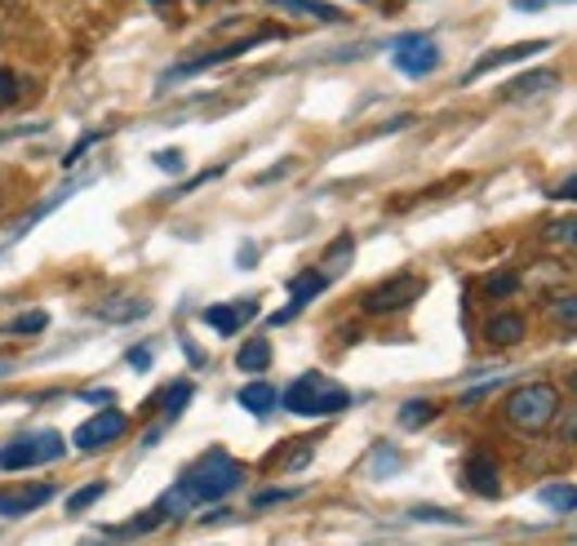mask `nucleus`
<instances>
[{"instance_id": "7c9ffc66", "label": "nucleus", "mask_w": 577, "mask_h": 546, "mask_svg": "<svg viewBox=\"0 0 577 546\" xmlns=\"http://www.w3.org/2000/svg\"><path fill=\"white\" fill-rule=\"evenodd\" d=\"M99 138H103V134H80V138H76V147H72V152L63 156V165L72 169V165H76V161H80V156H85V152H89V147H93V142H99Z\"/></svg>"}, {"instance_id": "c9c22d12", "label": "nucleus", "mask_w": 577, "mask_h": 546, "mask_svg": "<svg viewBox=\"0 0 577 546\" xmlns=\"http://www.w3.org/2000/svg\"><path fill=\"white\" fill-rule=\"evenodd\" d=\"M551 195H555V201H577V174H568Z\"/></svg>"}, {"instance_id": "ddd939ff", "label": "nucleus", "mask_w": 577, "mask_h": 546, "mask_svg": "<svg viewBox=\"0 0 577 546\" xmlns=\"http://www.w3.org/2000/svg\"><path fill=\"white\" fill-rule=\"evenodd\" d=\"M528 333V320L520 312H493L485 320V342L493 346V352H511V346H520Z\"/></svg>"}, {"instance_id": "dca6fc26", "label": "nucleus", "mask_w": 577, "mask_h": 546, "mask_svg": "<svg viewBox=\"0 0 577 546\" xmlns=\"http://www.w3.org/2000/svg\"><path fill=\"white\" fill-rule=\"evenodd\" d=\"M271 10H288V14H303V18H316V23H347V14L329 0H267Z\"/></svg>"}, {"instance_id": "6ab92c4d", "label": "nucleus", "mask_w": 577, "mask_h": 546, "mask_svg": "<svg viewBox=\"0 0 577 546\" xmlns=\"http://www.w3.org/2000/svg\"><path fill=\"white\" fill-rule=\"evenodd\" d=\"M555 80H560V76H555L551 67H542V72H524V76H515V80L502 89V98H534V93H547Z\"/></svg>"}, {"instance_id": "f8f14e48", "label": "nucleus", "mask_w": 577, "mask_h": 546, "mask_svg": "<svg viewBox=\"0 0 577 546\" xmlns=\"http://www.w3.org/2000/svg\"><path fill=\"white\" fill-rule=\"evenodd\" d=\"M258 312H262V307H258V297H240V303H214V307H205V312H201V320H205L214 333L231 338V333L245 329Z\"/></svg>"}, {"instance_id": "39448f33", "label": "nucleus", "mask_w": 577, "mask_h": 546, "mask_svg": "<svg viewBox=\"0 0 577 546\" xmlns=\"http://www.w3.org/2000/svg\"><path fill=\"white\" fill-rule=\"evenodd\" d=\"M422 293H426V280L413 276V271H400V276H392V280H382V284L364 289L360 307H364L369 316H396V312H409Z\"/></svg>"}, {"instance_id": "aec40b11", "label": "nucleus", "mask_w": 577, "mask_h": 546, "mask_svg": "<svg viewBox=\"0 0 577 546\" xmlns=\"http://www.w3.org/2000/svg\"><path fill=\"white\" fill-rule=\"evenodd\" d=\"M547 316H551V325H555V329L573 333V329H577V293H573V289L551 293V297H547Z\"/></svg>"}, {"instance_id": "58836bf2", "label": "nucleus", "mask_w": 577, "mask_h": 546, "mask_svg": "<svg viewBox=\"0 0 577 546\" xmlns=\"http://www.w3.org/2000/svg\"><path fill=\"white\" fill-rule=\"evenodd\" d=\"M148 5H152V10H174L178 0H148Z\"/></svg>"}, {"instance_id": "bb28decb", "label": "nucleus", "mask_w": 577, "mask_h": 546, "mask_svg": "<svg viewBox=\"0 0 577 546\" xmlns=\"http://www.w3.org/2000/svg\"><path fill=\"white\" fill-rule=\"evenodd\" d=\"M44 325H50V316H44V312L36 307V312H23V316H14V325H10L5 333H18V338H31V333H44Z\"/></svg>"}, {"instance_id": "393cba45", "label": "nucleus", "mask_w": 577, "mask_h": 546, "mask_svg": "<svg viewBox=\"0 0 577 546\" xmlns=\"http://www.w3.org/2000/svg\"><path fill=\"white\" fill-rule=\"evenodd\" d=\"M485 297H515L520 293V276L515 271H493V276H485Z\"/></svg>"}, {"instance_id": "f03ea898", "label": "nucleus", "mask_w": 577, "mask_h": 546, "mask_svg": "<svg viewBox=\"0 0 577 546\" xmlns=\"http://www.w3.org/2000/svg\"><path fill=\"white\" fill-rule=\"evenodd\" d=\"M245 484V462H235L222 449H209L201 462H191L187 475L178 480V488L191 498V507H205V503H222L227 493H235Z\"/></svg>"}, {"instance_id": "6e6552de", "label": "nucleus", "mask_w": 577, "mask_h": 546, "mask_svg": "<svg viewBox=\"0 0 577 546\" xmlns=\"http://www.w3.org/2000/svg\"><path fill=\"white\" fill-rule=\"evenodd\" d=\"M392 63H396L405 76L422 80V76H431V72L440 67V45L431 40V36H422V31H409V36H400V40L392 45Z\"/></svg>"}, {"instance_id": "2eb2a0df", "label": "nucleus", "mask_w": 577, "mask_h": 546, "mask_svg": "<svg viewBox=\"0 0 577 546\" xmlns=\"http://www.w3.org/2000/svg\"><path fill=\"white\" fill-rule=\"evenodd\" d=\"M148 312H152V303H148V297L116 293V297H107V303H99V307H93V320H107V325H133V320H142Z\"/></svg>"}, {"instance_id": "7ed1b4c3", "label": "nucleus", "mask_w": 577, "mask_h": 546, "mask_svg": "<svg viewBox=\"0 0 577 546\" xmlns=\"http://www.w3.org/2000/svg\"><path fill=\"white\" fill-rule=\"evenodd\" d=\"M280 405L288 414H298V418H333V414L351 409V391L343 382H333V378H324V373L311 369V373L294 378V382L280 391Z\"/></svg>"}, {"instance_id": "0eeeda50", "label": "nucleus", "mask_w": 577, "mask_h": 546, "mask_svg": "<svg viewBox=\"0 0 577 546\" xmlns=\"http://www.w3.org/2000/svg\"><path fill=\"white\" fill-rule=\"evenodd\" d=\"M125 431H129V414L125 409H99V414H89L80 427H76V435H72V444L80 454H103V449H112L116 440H125Z\"/></svg>"}, {"instance_id": "f704fd0d", "label": "nucleus", "mask_w": 577, "mask_h": 546, "mask_svg": "<svg viewBox=\"0 0 577 546\" xmlns=\"http://www.w3.org/2000/svg\"><path fill=\"white\" fill-rule=\"evenodd\" d=\"M547 5H573V0H515L520 14H538V10H547Z\"/></svg>"}, {"instance_id": "4be33fe9", "label": "nucleus", "mask_w": 577, "mask_h": 546, "mask_svg": "<svg viewBox=\"0 0 577 546\" xmlns=\"http://www.w3.org/2000/svg\"><path fill=\"white\" fill-rule=\"evenodd\" d=\"M538 498H542V507L568 516V511H577V484H547V488L538 493Z\"/></svg>"}, {"instance_id": "5701e85b", "label": "nucleus", "mask_w": 577, "mask_h": 546, "mask_svg": "<svg viewBox=\"0 0 577 546\" xmlns=\"http://www.w3.org/2000/svg\"><path fill=\"white\" fill-rule=\"evenodd\" d=\"M542 240L555 244V250H577V214L573 218H555L542 227Z\"/></svg>"}, {"instance_id": "a19ab883", "label": "nucleus", "mask_w": 577, "mask_h": 546, "mask_svg": "<svg viewBox=\"0 0 577 546\" xmlns=\"http://www.w3.org/2000/svg\"><path fill=\"white\" fill-rule=\"evenodd\" d=\"M80 546H107V542H89V537H85V542H80Z\"/></svg>"}, {"instance_id": "c756f323", "label": "nucleus", "mask_w": 577, "mask_h": 546, "mask_svg": "<svg viewBox=\"0 0 577 546\" xmlns=\"http://www.w3.org/2000/svg\"><path fill=\"white\" fill-rule=\"evenodd\" d=\"M18 103V76L10 67H0V107H10Z\"/></svg>"}, {"instance_id": "37998d69", "label": "nucleus", "mask_w": 577, "mask_h": 546, "mask_svg": "<svg viewBox=\"0 0 577 546\" xmlns=\"http://www.w3.org/2000/svg\"><path fill=\"white\" fill-rule=\"evenodd\" d=\"M191 5H209V0H191Z\"/></svg>"}, {"instance_id": "f257e3e1", "label": "nucleus", "mask_w": 577, "mask_h": 546, "mask_svg": "<svg viewBox=\"0 0 577 546\" xmlns=\"http://www.w3.org/2000/svg\"><path fill=\"white\" fill-rule=\"evenodd\" d=\"M560 386L555 382H520L507 391V401H502V414L515 431L524 435H542L560 422Z\"/></svg>"}, {"instance_id": "9d476101", "label": "nucleus", "mask_w": 577, "mask_h": 546, "mask_svg": "<svg viewBox=\"0 0 577 546\" xmlns=\"http://www.w3.org/2000/svg\"><path fill=\"white\" fill-rule=\"evenodd\" d=\"M329 289V276L320 271V267H307V271H298L294 280H288V307L284 312H275L271 316V325H284V320H294L303 307H311L316 297Z\"/></svg>"}, {"instance_id": "79ce46f5", "label": "nucleus", "mask_w": 577, "mask_h": 546, "mask_svg": "<svg viewBox=\"0 0 577 546\" xmlns=\"http://www.w3.org/2000/svg\"><path fill=\"white\" fill-rule=\"evenodd\" d=\"M5 373H10V365H0V378H5Z\"/></svg>"}, {"instance_id": "2f4dec72", "label": "nucleus", "mask_w": 577, "mask_h": 546, "mask_svg": "<svg viewBox=\"0 0 577 546\" xmlns=\"http://www.w3.org/2000/svg\"><path fill=\"white\" fill-rule=\"evenodd\" d=\"M156 165L165 174H182V152H178V147H165V152H156Z\"/></svg>"}, {"instance_id": "423d86ee", "label": "nucleus", "mask_w": 577, "mask_h": 546, "mask_svg": "<svg viewBox=\"0 0 577 546\" xmlns=\"http://www.w3.org/2000/svg\"><path fill=\"white\" fill-rule=\"evenodd\" d=\"M271 36H280L275 27H262V31H254V36H245V40H231V45H218V49H209V54H196V59H187V63H178V67H169L165 76H161V85H174V80H187V76H201V72H209V67H222V63H235V59H245L254 45H262V40H271Z\"/></svg>"}, {"instance_id": "4468645a", "label": "nucleus", "mask_w": 577, "mask_h": 546, "mask_svg": "<svg viewBox=\"0 0 577 546\" xmlns=\"http://www.w3.org/2000/svg\"><path fill=\"white\" fill-rule=\"evenodd\" d=\"M462 484H466L471 493H479V498H498V493H502L498 462H493L489 454H471V458L462 462Z\"/></svg>"}, {"instance_id": "a878e982", "label": "nucleus", "mask_w": 577, "mask_h": 546, "mask_svg": "<svg viewBox=\"0 0 577 546\" xmlns=\"http://www.w3.org/2000/svg\"><path fill=\"white\" fill-rule=\"evenodd\" d=\"M107 493V484H85V488H76L72 498H67V516H80V511H89L93 503H99Z\"/></svg>"}, {"instance_id": "72a5a7b5", "label": "nucleus", "mask_w": 577, "mask_h": 546, "mask_svg": "<svg viewBox=\"0 0 577 546\" xmlns=\"http://www.w3.org/2000/svg\"><path fill=\"white\" fill-rule=\"evenodd\" d=\"M129 369H152V346H133V352L125 356Z\"/></svg>"}, {"instance_id": "4c0bfd02", "label": "nucleus", "mask_w": 577, "mask_h": 546, "mask_svg": "<svg viewBox=\"0 0 577 546\" xmlns=\"http://www.w3.org/2000/svg\"><path fill=\"white\" fill-rule=\"evenodd\" d=\"M85 401H89V405H103V409H112V405H116V395H112V391H85Z\"/></svg>"}, {"instance_id": "b1692460", "label": "nucleus", "mask_w": 577, "mask_h": 546, "mask_svg": "<svg viewBox=\"0 0 577 546\" xmlns=\"http://www.w3.org/2000/svg\"><path fill=\"white\" fill-rule=\"evenodd\" d=\"M351 254H356V240H351V236H338V240H333L329 250H324V267H320V271L333 280V271H343V267L351 263Z\"/></svg>"}, {"instance_id": "a211bd4d", "label": "nucleus", "mask_w": 577, "mask_h": 546, "mask_svg": "<svg viewBox=\"0 0 577 546\" xmlns=\"http://www.w3.org/2000/svg\"><path fill=\"white\" fill-rule=\"evenodd\" d=\"M235 369L249 373V378L267 373V369H271V342H267L262 333H258V338H245V346L235 352Z\"/></svg>"}, {"instance_id": "20e7f679", "label": "nucleus", "mask_w": 577, "mask_h": 546, "mask_svg": "<svg viewBox=\"0 0 577 546\" xmlns=\"http://www.w3.org/2000/svg\"><path fill=\"white\" fill-rule=\"evenodd\" d=\"M63 458H67V440L59 431H31L0 449V471H31V467H50Z\"/></svg>"}, {"instance_id": "e433bc0d", "label": "nucleus", "mask_w": 577, "mask_h": 546, "mask_svg": "<svg viewBox=\"0 0 577 546\" xmlns=\"http://www.w3.org/2000/svg\"><path fill=\"white\" fill-rule=\"evenodd\" d=\"M560 440L577 444V414H564V422H560Z\"/></svg>"}, {"instance_id": "f3484780", "label": "nucleus", "mask_w": 577, "mask_h": 546, "mask_svg": "<svg viewBox=\"0 0 577 546\" xmlns=\"http://www.w3.org/2000/svg\"><path fill=\"white\" fill-rule=\"evenodd\" d=\"M235 405L245 409V414H254V418H267V414L280 405V391H275L271 382H249V386H240Z\"/></svg>"}, {"instance_id": "412c9836", "label": "nucleus", "mask_w": 577, "mask_h": 546, "mask_svg": "<svg viewBox=\"0 0 577 546\" xmlns=\"http://www.w3.org/2000/svg\"><path fill=\"white\" fill-rule=\"evenodd\" d=\"M436 414H440L436 401H405L396 418H400L405 431H418V427H426V422H436Z\"/></svg>"}, {"instance_id": "9b49d317", "label": "nucleus", "mask_w": 577, "mask_h": 546, "mask_svg": "<svg viewBox=\"0 0 577 546\" xmlns=\"http://www.w3.org/2000/svg\"><path fill=\"white\" fill-rule=\"evenodd\" d=\"M54 484H14V488H0V516L5 520H23L31 511H40L44 503H54Z\"/></svg>"}, {"instance_id": "cd10ccee", "label": "nucleus", "mask_w": 577, "mask_h": 546, "mask_svg": "<svg viewBox=\"0 0 577 546\" xmlns=\"http://www.w3.org/2000/svg\"><path fill=\"white\" fill-rule=\"evenodd\" d=\"M409 520H418V524H466L462 516L440 511V507H413V511H409Z\"/></svg>"}, {"instance_id": "c85d7f7f", "label": "nucleus", "mask_w": 577, "mask_h": 546, "mask_svg": "<svg viewBox=\"0 0 577 546\" xmlns=\"http://www.w3.org/2000/svg\"><path fill=\"white\" fill-rule=\"evenodd\" d=\"M298 488H262L254 498V511H267V507H280V503H294Z\"/></svg>"}, {"instance_id": "1a4fd4ad", "label": "nucleus", "mask_w": 577, "mask_h": 546, "mask_svg": "<svg viewBox=\"0 0 577 546\" xmlns=\"http://www.w3.org/2000/svg\"><path fill=\"white\" fill-rule=\"evenodd\" d=\"M542 49H551V40H520V45H502V49H489V54H479L471 63V72L462 76V85H475L479 76H489L498 67H511V63H528V59H538Z\"/></svg>"}, {"instance_id": "ea45409f", "label": "nucleus", "mask_w": 577, "mask_h": 546, "mask_svg": "<svg viewBox=\"0 0 577 546\" xmlns=\"http://www.w3.org/2000/svg\"><path fill=\"white\" fill-rule=\"evenodd\" d=\"M568 391H573V395H577V369H573V373H568Z\"/></svg>"}, {"instance_id": "473e14b6", "label": "nucleus", "mask_w": 577, "mask_h": 546, "mask_svg": "<svg viewBox=\"0 0 577 546\" xmlns=\"http://www.w3.org/2000/svg\"><path fill=\"white\" fill-rule=\"evenodd\" d=\"M498 386H502V382H498V378H493V382H485V386H471V391H466V395H462V409H471V405H475V401H485V395H493V391H498Z\"/></svg>"}]
</instances>
